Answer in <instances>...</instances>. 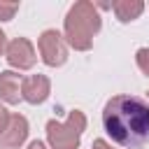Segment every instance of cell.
<instances>
[{
	"mask_svg": "<svg viewBox=\"0 0 149 149\" xmlns=\"http://www.w3.org/2000/svg\"><path fill=\"white\" fill-rule=\"evenodd\" d=\"M102 128L123 149H142L149 142V100L142 95H114L102 107Z\"/></svg>",
	"mask_w": 149,
	"mask_h": 149,
	"instance_id": "obj_1",
	"label": "cell"
},
{
	"mask_svg": "<svg viewBox=\"0 0 149 149\" xmlns=\"http://www.w3.org/2000/svg\"><path fill=\"white\" fill-rule=\"evenodd\" d=\"M102 21L93 2L79 0L65 14V42L77 51H88L93 47V35H98Z\"/></svg>",
	"mask_w": 149,
	"mask_h": 149,
	"instance_id": "obj_2",
	"label": "cell"
},
{
	"mask_svg": "<svg viewBox=\"0 0 149 149\" xmlns=\"http://www.w3.org/2000/svg\"><path fill=\"white\" fill-rule=\"evenodd\" d=\"M86 130V116L79 109H72L65 123L51 119L47 123V140L51 149H79L81 133Z\"/></svg>",
	"mask_w": 149,
	"mask_h": 149,
	"instance_id": "obj_3",
	"label": "cell"
},
{
	"mask_svg": "<svg viewBox=\"0 0 149 149\" xmlns=\"http://www.w3.org/2000/svg\"><path fill=\"white\" fill-rule=\"evenodd\" d=\"M37 49H40L42 61L49 68H58L68 61V44L58 30H44L37 40Z\"/></svg>",
	"mask_w": 149,
	"mask_h": 149,
	"instance_id": "obj_4",
	"label": "cell"
},
{
	"mask_svg": "<svg viewBox=\"0 0 149 149\" xmlns=\"http://www.w3.org/2000/svg\"><path fill=\"white\" fill-rule=\"evenodd\" d=\"M5 56H7V63L12 68H19V70H30L35 65V61H37L35 49H33L30 40H26V37L12 40L7 44V49H5Z\"/></svg>",
	"mask_w": 149,
	"mask_h": 149,
	"instance_id": "obj_5",
	"label": "cell"
},
{
	"mask_svg": "<svg viewBox=\"0 0 149 149\" xmlns=\"http://www.w3.org/2000/svg\"><path fill=\"white\" fill-rule=\"evenodd\" d=\"M51 91V81L44 74H30L21 79V98L30 105H40L49 98Z\"/></svg>",
	"mask_w": 149,
	"mask_h": 149,
	"instance_id": "obj_6",
	"label": "cell"
},
{
	"mask_svg": "<svg viewBox=\"0 0 149 149\" xmlns=\"http://www.w3.org/2000/svg\"><path fill=\"white\" fill-rule=\"evenodd\" d=\"M28 137V119L21 114H12L5 133L0 135V149H19Z\"/></svg>",
	"mask_w": 149,
	"mask_h": 149,
	"instance_id": "obj_7",
	"label": "cell"
},
{
	"mask_svg": "<svg viewBox=\"0 0 149 149\" xmlns=\"http://www.w3.org/2000/svg\"><path fill=\"white\" fill-rule=\"evenodd\" d=\"M0 100L7 105H16L21 100V77L12 70L0 72Z\"/></svg>",
	"mask_w": 149,
	"mask_h": 149,
	"instance_id": "obj_8",
	"label": "cell"
},
{
	"mask_svg": "<svg viewBox=\"0 0 149 149\" xmlns=\"http://www.w3.org/2000/svg\"><path fill=\"white\" fill-rule=\"evenodd\" d=\"M112 9L121 23H130L144 12V2L142 0H116L112 5Z\"/></svg>",
	"mask_w": 149,
	"mask_h": 149,
	"instance_id": "obj_9",
	"label": "cell"
},
{
	"mask_svg": "<svg viewBox=\"0 0 149 149\" xmlns=\"http://www.w3.org/2000/svg\"><path fill=\"white\" fill-rule=\"evenodd\" d=\"M135 61H137V68H140V72L149 77V47H142V49H137V54H135Z\"/></svg>",
	"mask_w": 149,
	"mask_h": 149,
	"instance_id": "obj_10",
	"label": "cell"
},
{
	"mask_svg": "<svg viewBox=\"0 0 149 149\" xmlns=\"http://www.w3.org/2000/svg\"><path fill=\"white\" fill-rule=\"evenodd\" d=\"M16 9H19V2H2L0 0V21H12Z\"/></svg>",
	"mask_w": 149,
	"mask_h": 149,
	"instance_id": "obj_11",
	"label": "cell"
},
{
	"mask_svg": "<svg viewBox=\"0 0 149 149\" xmlns=\"http://www.w3.org/2000/svg\"><path fill=\"white\" fill-rule=\"evenodd\" d=\"M9 116H12V114L5 109V105H0V135L5 133V128H7V123H9Z\"/></svg>",
	"mask_w": 149,
	"mask_h": 149,
	"instance_id": "obj_12",
	"label": "cell"
},
{
	"mask_svg": "<svg viewBox=\"0 0 149 149\" xmlns=\"http://www.w3.org/2000/svg\"><path fill=\"white\" fill-rule=\"evenodd\" d=\"M91 149H114V147H112V144H109L107 140H100V137H98V140H93Z\"/></svg>",
	"mask_w": 149,
	"mask_h": 149,
	"instance_id": "obj_13",
	"label": "cell"
},
{
	"mask_svg": "<svg viewBox=\"0 0 149 149\" xmlns=\"http://www.w3.org/2000/svg\"><path fill=\"white\" fill-rule=\"evenodd\" d=\"M5 49H7V35L0 30V56L5 54Z\"/></svg>",
	"mask_w": 149,
	"mask_h": 149,
	"instance_id": "obj_14",
	"label": "cell"
},
{
	"mask_svg": "<svg viewBox=\"0 0 149 149\" xmlns=\"http://www.w3.org/2000/svg\"><path fill=\"white\" fill-rule=\"evenodd\" d=\"M28 149H47V147H44V142L35 140V142H30V144H28Z\"/></svg>",
	"mask_w": 149,
	"mask_h": 149,
	"instance_id": "obj_15",
	"label": "cell"
},
{
	"mask_svg": "<svg viewBox=\"0 0 149 149\" xmlns=\"http://www.w3.org/2000/svg\"><path fill=\"white\" fill-rule=\"evenodd\" d=\"M147 100H149V93H147Z\"/></svg>",
	"mask_w": 149,
	"mask_h": 149,
	"instance_id": "obj_16",
	"label": "cell"
}]
</instances>
